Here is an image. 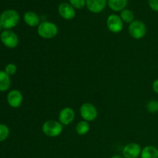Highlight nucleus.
Here are the masks:
<instances>
[{
    "mask_svg": "<svg viewBox=\"0 0 158 158\" xmlns=\"http://www.w3.org/2000/svg\"><path fill=\"white\" fill-rule=\"evenodd\" d=\"M19 19V14L14 9L5 10L0 15V24L3 29H11L15 27L18 25Z\"/></svg>",
    "mask_w": 158,
    "mask_h": 158,
    "instance_id": "f257e3e1",
    "label": "nucleus"
},
{
    "mask_svg": "<svg viewBox=\"0 0 158 158\" xmlns=\"http://www.w3.org/2000/svg\"><path fill=\"white\" fill-rule=\"evenodd\" d=\"M59 32L56 25L51 22L45 21L40 23L37 27V33L41 38L45 40H51L55 38Z\"/></svg>",
    "mask_w": 158,
    "mask_h": 158,
    "instance_id": "f03ea898",
    "label": "nucleus"
},
{
    "mask_svg": "<svg viewBox=\"0 0 158 158\" xmlns=\"http://www.w3.org/2000/svg\"><path fill=\"white\" fill-rule=\"evenodd\" d=\"M63 125L60 121L53 120H46L42 126V131L43 134L49 137H59L62 134Z\"/></svg>",
    "mask_w": 158,
    "mask_h": 158,
    "instance_id": "7ed1b4c3",
    "label": "nucleus"
},
{
    "mask_svg": "<svg viewBox=\"0 0 158 158\" xmlns=\"http://www.w3.org/2000/svg\"><path fill=\"white\" fill-rule=\"evenodd\" d=\"M130 35L134 40H141L147 34V26L140 20H134L128 27Z\"/></svg>",
    "mask_w": 158,
    "mask_h": 158,
    "instance_id": "20e7f679",
    "label": "nucleus"
},
{
    "mask_svg": "<svg viewBox=\"0 0 158 158\" xmlns=\"http://www.w3.org/2000/svg\"><path fill=\"white\" fill-rule=\"evenodd\" d=\"M80 114L82 119L85 121H94L98 117L97 107L91 103H84L80 106Z\"/></svg>",
    "mask_w": 158,
    "mask_h": 158,
    "instance_id": "39448f33",
    "label": "nucleus"
},
{
    "mask_svg": "<svg viewBox=\"0 0 158 158\" xmlns=\"http://www.w3.org/2000/svg\"><path fill=\"white\" fill-rule=\"evenodd\" d=\"M0 40L2 43L9 49H14L19 44L18 35L10 29H4L0 33Z\"/></svg>",
    "mask_w": 158,
    "mask_h": 158,
    "instance_id": "423d86ee",
    "label": "nucleus"
},
{
    "mask_svg": "<svg viewBox=\"0 0 158 158\" xmlns=\"http://www.w3.org/2000/svg\"><path fill=\"white\" fill-rule=\"evenodd\" d=\"M106 26L113 33H120L123 29V22L119 15L111 14L106 19Z\"/></svg>",
    "mask_w": 158,
    "mask_h": 158,
    "instance_id": "0eeeda50",
    "label": "nucleus"
},
{
    "mask_svg": "<svg viewBox=\"0 0 158 158\" xmlns=\"http://www.w3.org/2000/svg\"><path fill=\"white\" fill-rule=\"evenodd\" d=\"M141 151V147L139 143H130L123 147L122 156L124 158H137L140 157Z\"/></svg>",
    "mask_w": 158,
    "mask_h": 158,
    "instance_id": "6e6552de",
    "label": "nucleus"
},
{
    "mask_svg": "<svg viewBox=\"0 0 158 158\" xmlns=\"http://www.w3.org/2000/svg\"><path fill=\"white\" fill-rule=\"evenodd\" d=\"M76 114L71 107H64L59 113V121L64 126L71 124L75 120Z\"/></svg>",
    "mask_w": 158,
    "mask_h": 158,
    "instance_id": "1a4fd4ad",
    "label": "nucleus"
},
{
    "mask_svg": "<svg viewBox=\"0 0 158 158\" xmlns=\"http://www.w3.org/2000/svg\"><path fill=\"white\" fill-rule=\"evenodd\" d=\"M23 101V95L18 89H12L7 94V103L11 107L19 108Z\"/></svg>",
    "mask_w": 158,
    "mask_h": 158,
    "instance_id": "9d476101",
    "label": "nucleus"
},
{
    "mask_svg": "<svg viewBox=\"0 0 158 158\" xmlns=\"http://www.w3.org/2000/svg\"><path fill=\"white\" fill-rule=\"evenodd\" d=\"M58 12L60 16L66 20H71L76 15L75 9L69 3L63 2L59 6Z\"/></svg>",
    "mask_w": 158,
    "mask_h": 158,
    "instance_id": "9b49d317",
    "label": "nucleus"
},
{
    "mask_svg": "<svg viewBox=\"0 0 158 158\" xmlns=\"http://www.w3.org/2000/svg\"><path fill=\"white\" fill-rule=\"evenodd\" d=\"M107 0H86V6L93 13H100L106 7Z\"/></svg>",
    "mask_w": 158,
    "mask_h": 158,
    "instance_id": "f8f14e48",
    "label": "nucleus"
},
{
    "mask_svg": "<svg viewBox=\"0 0 158 158\" xmlns=\"http://www.w3.org/2000/svg\"><path fill=\"white\" fill-rule=\"evenodd\" d=\"M23 19H24L25 23L30 27H35V26L38 27L39 25L40 24V19L39 15L32 11L26 12L24 14Z\"/></svg>",
    "mask_w": 158,
    "mask_h": 158,
    "instance_id": "ddd939ff",
    "label": "nucleus"
},
{
    "mask_svg": "<svg viewBox=\"0 0 158 158\" xmlns=\"http://www.w3.org/2000/svg\"><path fill=\"white\" fill-rule=\"evenodd\" d=\"M127 2L128 0H107L110 9L115 12H121L125 9Z\"/></svg>",
    "mask_w": 158,
    "mask_h": 158,
    "instance_id": "4468645a",
    "label": "nucleus"
},
{
    "mask_svg": "<svg viewBox=\"0 0 158 158\" xmlns=\"http://www.w3.org/2000/svg\"><path fill=\"white\" fill-rule=\"evenodd\" d=\"M140 158H158V149L152 145H148L142 149Z\"/></svg>",
    "mask_w": 158,
    "mask_h": 158,
    "instance_id": "2eb2a0df",
    "label": "nucleus"
},
{
    "mask_svg": "<svg viewBox=\"0 0 158 158\" xmlns=\"http://www.w3.org/2000/svg\"><path fill=\"white\" fill-rule=\"evenodd\" d=\"M11 79L5 71H0V92H6L10 88Z\"/></svg>",
    "mask_w": 158,
    "mask_h": 158,
    "instance_id": "dca6fc26",
    "label": "nucleus"
},
{
    "mask_svg": "<svg viewBox=\"0 0 158 158\" xmlns=\"http://www.w3.org/2000/svg\"><path fill=\"white\" fill-rule=\"evenodd\" d=\"M89 129H90V126H89V122L85 121L83 120L78 122L75 127L76 132L80 136H84L87 134L89 133Z\"/></svg>",
    "mask_w": 158,
    "mask_h": 158,
    "instance_id": "f3484780",
    "label": "nucleus"
},
{
    "mask_svg": "<svg viewBox=\"0 0 158 158\" xmlns=\"http://www.w3.org/2000/svg\"><path fill=\"white\" fill-rule=\"evenodd\" d=\"M120 17L123 23H129V24H131L133 21H134V15L132 11L130 10V9H125L123 11H121Z\"/></svg>",
    "mask_w": 158,
    "mask_h": 158,
    "instance_id": "a211bd4d",
    "label": "nucleus"
},
{
    "mask_svg": "<svg viewBox=\"0 0 158 158\" xmlns=\"http://www.w3.org/2000/svg\"><path fill=\"white\" fill-rule=\"evenodd\" d=\"M10 131L7 125L0 123V143L5 141L9 137Z\"/></svg>",
    "mask_w": 158,
    "mask_h": 158,
    "instance_id": "6ab92c4d",
    "label": "nucleus"
},
{
    "mask_svg": "<svg viewBox=\"0 0 158 158\" xmlns=\"http://www.w3.org/2000/svg\"><path fill=\"white\" fill-rule=\"evenodd\" d=\"M147 110L148 112L151 113V114H155L158 112V101L155 100H150L148 103H147Z\"/></svg>",
    "mask_w": 158,
    "mask_h": 158,
    "instance_id": "aec40b11",
    "label": "nucleus"
},
{
    "mask_svg": "<svg viewBox=\"0 0 158 158\" xmlns=\"http://www.w3.org/2000/svg\"><path fill=\"white\" fill-rule=\"evenodd\" d=\"M5 72L8 74L9 76H13L17 72V66L16 65L14 64V63H8L7 65L5 67Z\"/></svg>",
    "mask_w": 158,
    "mask_h": 158,
    "instance_id": "412c9836",
    "label": "nucleus"
},
{
    "mask_svg": "<svg viewBox=\"0 0 158 158\" xmlns=\"http://www.w3.org/2000/svg\"><path fill=\"white\" fill-rule=\"evenodd\" d=\"M86 0H69V4L74 8V9H81L86 5Z\"/></svg>",
    "mask_w": 158,
    "mask_h": 158,
    "instance_id": "4be33fe9",
    "label": "nucleus"
},
{
    "mask_svg": "<svg viewBox=\"0 0 158 158\" xmlns=\"http://www.w3.org/2000/svg\"><path fill=\"white\" fill-rule=\"evenodd\" d=\"M149 6L154 12H158V0H149Z\"/></svg>",
    "mask_w": 158,
    "mask_h": 158,
    "instance_id": "5701e85b",
    "label": "nucleus"
},
{
    "mask_svg": "<svg viewBox=\"0 0 158 158\" xmlns=\"http://www.w3.org/2000/svg\"><path fill=\"white\" fill-rule=\"evenodd\" d=\"M152 88H153V90L156 93V94H158V79L155 80L153 83L152 85Z\"/></svg>",
    "mask_w": 158,
    "mask_h": 158,
    "instance_id": "b1692460",
    "label": "nucleus"
},
{
    "mask_svg": "<svg viewBox=\"0 0 158 158\" xmlns=\"http://www.w3.org/2000/svg\"><path fill=\"white\" fill-rule=\"evenodd\" d=\"M110 158H124V157L121 155H114L113 156V157H111Z\"/></svg>",
    "mask_w": 158,
    "mask_h": 158,
    "instance_id": "393cba45",
    "label": "nucleus"
},
{
    "mask_svg": "<svg viewBox=\"0 0 158 158\" xmlns=\"http://www.w3.org/2000/svg\"><path fill=\"white\" fill-rule=\"evenodd\" d=\"M2 29H3V28H2V25L0 24V33H1L2 32Z\"/></svg>",
    "mask_w": 158,
    "mask_h": 158,
    "instance_id": "a878e982",
    "label": "nucleus"
}]
</instances>
